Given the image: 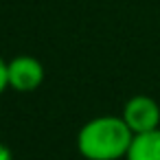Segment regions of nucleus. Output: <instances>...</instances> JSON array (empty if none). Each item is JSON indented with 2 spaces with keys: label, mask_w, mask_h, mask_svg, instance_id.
<instances>
[{
  "label": "nucleus",
  "mask_w": 160,
  "mask_h": 160,
  "mask_svg": "<svg viewBox=\"0 0 160 160\" xmlns=\"http://www.w3.org/2000/svg\"><path fill=\"white\" fill-rule=\"evenodd\" d=\"M134 134L123 116L90 118L77 134V151L86 160H121L132 147Z\"/></svg>",
  "instance_id": "obj_1"
},
{
  "label": "nucleus",
  "mask_w": 160,
  "mask_h": 160,
  "mask_svg": "<svg viewBox=\"0 0 160 160\" xmlns=\"http://www.w3.org/2000/svg\"><path fill=\"white\" fill-rule=\"evenodd\" d=\"M44 83V66L31 55H18L9 62V88L16 92H33Z\"/></svg>",
  "instance_id": "obj_3"
},
{
  "label": "nucleus",
  "mask_w": 160,
  "mask_h": 160,
  "mask_svg": "<svg viewBox=\"0 0 160 160\" xmlns=\"http://www.w3.org/2000/svg\"><path fill=\"white\" fill-rule=\"evenodd\" d=\"M125 160H160V127L134 136Z\"/></svg>",
  "instance_id": "obj_4"
},
{
  "label": "nucleus",
  "mask_w": 160,
  "mask_h": 160,
  "mask_svg": "<svg viewBox=\"0 0 160 160\" xmlns=\"http://www.w3.org/2000/svg\"><path fill=\"white\" fill-rule=\"evenodd\" d=\"M9 88V62L0 57V94Z\"/></svg>",
  "instance_id": "obj_5"
},
{
  "label": "nucleus",
  "mask_w": 160,
  "mask_h": 160,
  "mask_svg": "<svg viewBox=\"0 0 160 160\" xmlns=\"http://www.w3.org/2000/svg\"><path fill=\"white\" fill-rule=\"evenodd\" d=\"M121 116L134 136L147 134V132H153L160 127V105L156 99H151L147 94H136V97L127 99Z\"/></svg>",
  "instance_id": "obj_2"
}]
</instances>
